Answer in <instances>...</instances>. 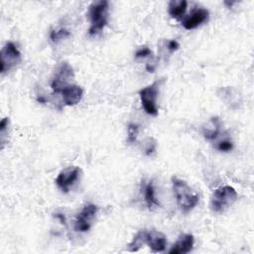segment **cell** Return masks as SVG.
<instances>
[{"label":"cell","instance_id":"cell-1","mask_svg":"<svg viewBox=\"0 0 254 254\" xmlns=\"http://www.w3.org/2000/svg\"><path fill=\"white\" fill-rule=\"evenodd\" d=\"M172 186L176 201L183 212L188 213L197 205L198 193L186 181L174 176L172 177Z\"/></svg>","mask_w":254,"mask_h":254},{"label":"cell","instance_id":"cell-2","mask_svg":"<svg viewBox=\"0 0 254 254\" xmlns=\"http://www.w3.org/2000/svg\"><path fill=\"white\" fill-rule=\"evenodd\" d=\"M90 26L88 34L96 36L106 27L109 19V3L106 0L92 2L88 8Z\"/></svg>","mask_w":254,"mask_h":254},{"label":"cell","instance_id":"cell-3","mask_svg":"<svg viewBox=\"0 0 254 254\" xmlns=\"http://www.w3.org/2000/svg\"><path fill=\"white\" fill-rule=\"evenodd\" d=\"M237 199V191L230 186L215 189L210 197V208L215 213H223Z\"/></svg>","mask_w":254,"mask_h":254},{"label":"cell","instance_id":"cell-4","mask_svg":"<svg viewBox=\"0 0 254 254\" xmlns=\"http://www.w3.org/2000/svg\"><path fill=\"white\" fill-rule=\"evenodd\" d=\"M160 80H156L153 83L141 88L139 90V97L141 100L144 111L151 116L158 115L157 99L160 90Z\"/></svg>","mask_w":254,"mask_h":254},{"label":"cell","instance_id":"cell-5","mask_svg":"<svg viewBox=\"0 0 254 254\" xmlns=\"http://www.w3.org/2000/svg\"><path fill=\"white\" fill-rule=\"evenodd\" d=\"M22 61L21 52L13 42H7L0 52V72L2 74L10 71Z\"/></svg>","mask_w":254,"mask_h":254},{"label":"cell","instance_id":"cell-6","mask_svg":"<svg viewBox=\"0 0 254 254\" xmlns=\"http://www.w3.org/2000/svg\"><path fill=\"white\" fill-rule=\"evenodd\" d=\"M74 77L72 66L67 62H62L57 66L54 76L52 78L51 87L55 93H62V91L70 85V81Z\"/></svg>","mask_w":254,"mask_h":254},{"label":"cell","instance_id":"cell-7","mask_svg":"<svg viewBox=\"0 0 254 254\" xmlns=\"http://www.w3.org/2000/svg\"><path fill=\"white\" fill-rule=\"evenodd\" d=\"M80 173H81L80 168L76 166H70V167L64 168L58 174L55 180V183L63 192L67 193L70 188L78 180Z\"/></svg>","mask_w":254,"mask_h":254},{"label":"cell","instance_id":"cell-8","mask_svg":"<svg viewBox=\"0 0 254 254\" xmlns=\"http://www.w3.org/2000/svg\"><path fill=\"white\" fill-rule=\"evenodd\" d=\"M98 211V206L94 203H86L80 212L77 214L74 221V230L77 232H87L92 224L96 213Z\"/></svg>","mask_w":254,"mask_h":254},{"label":"cell","instance_id":"cell-9","mask_svg":"<svg viewBox=\"0 0 254 254\" xmlns=\"http://www.w3.org/2000/svg\"><path fill=\"white\" fill-rule=\"evenodd\" d=\"M218 97L231 109H238L242 105L240 92L232 86H221L217 90Z\"/></svg>","mask_w":254,"mask_h":254},{"label":"cell","instance_id":"cell-10","mask_svg":"<svg viewBox=\"0 0 254 254\" xmlns=\"http://www.w3.org/2000/svg\"><path fill=\"white\" fill-rule=\"evenodd\" d=\"M209 19V11L205 8H197L193 10L189 16L182 20V26L186 30H193L207 22Z\"/></svg>","mask_w":254,"mask_h":254},{"label":"cell","instance_id":"cell-11","mask_svg":"<svg viewBox=\"0 0 254 254\" xmlns=\"http://www.w3.org/2000/svg\"><path fill=\"white\" fill-rule=\"evenodd\" d=\"M145 243L150 247V249L153 252L159 253V252L165 251L167 246V239H166V236L158 230L146 229Z\"/></svg>","mask_w":254,"mask_h":254},{"label":"cell","instance_id":"cell-12","mask_svg":"<svg viewBox=\"0 0 254 254\" xmlns=\"http://www.w3.org/2000/svg\"><path fill=\"white\" fill-rule=\"evenodd\" d=\"M194 245V237L190 233L182 234L177 242L169 250L170 254H187L190 253Z\"/></svg>","mask_w":254,"mask_h":254},{"label":"cell","instance_id":"cell-13","mask_svg":"<svg viewBox=\"0 0 254 254\" xmlns=\"http://www.w3.org/2000/svg\"><path fill=\"white\" fill-rule=\"evenodd\" d=\"M62 98L65 105L73 106L77 104L83 96V89L76 84H70L62 91Z\"/></svg>","mask_w":254,"mask_h":254},{"label":"cell","instance_id":"cell-14","mask_svg":"<svg viewBox=\"0 0 254 254\" xmlns=\"http://www.w3.org/2000/svg\"><path fill=\"white\" fill-rule=\"evenodd\" d=\"M220 127H221V122L217 116H213L209 118L201 126L203 137L208 141L215 140L220 133Z\"/></svg>","mask_w":254,"mask_h":254},{"label":"cell","instance_id":"cell-15","mask_svg":"<svg viewBox=\"0 0 254 254\" xmlns=\"http://www.w3.org/2000/svg\"><path fill=\"white\" fill-rule=\"evenodd\" d=\"M144 193V201L149 210L153 211L160 207V202L156 196V190L153 181H149L143 188Z\"/></svg>","mask_w":254,"mask_h":254},{"label":"cell","instance_id":"cell-16","mask_svg":"<svg viewBox=\"0 0 254 254\" xmlns=\"http://www.w3.org/2000/svg\"><path fill=\"white\" fill-rule=\"evenodd\" d=\"M187 8L188 2L186 0H171L168 5V12L172 18L181 20L185 16Z\"/></svg>","mask_w":254,"mask_h":254},{"label":"cell","instance_id":"cell-17","mask_svg":"<svg viewBox=\"0 0 254 254\" xmlns=\"http://www.w3.org/2000/svg\"><path fill=\"white\" fill-rule=\"evenodd\" d=\"M145 232L146 229H142L137 232V234L134 236L132 241L128 244V250L130 252H136L138 251L141 247H143L145 243Z\"/></svg>","mask_w":254,"mask_h":254},{"label":"cell","instance_id":"cell-18","mask_svg":"<svg viewBox=\"0 0 254 254\" xmlns=\"http://www.w3.org/2000/svg\"><path fill=\"white\" fill-rule=\"evenodd\" d=\"M9 124L10 120L9 117H3L0 122V144L1 149H4V146L8 140V132H9Z\"/></svg>","mask_w":254,"mask_h":254},{"label":"cell","instance_id":"cell-19","mask_svg":"<svg viewBox=\"0 0 254 254\" xmlns=\"http://www.w3.org/2000/svg\"><path fill=\"white\" fill-rule=\"evenodd\" d=\"M70 33L68 32V30L64 29V28H60L57 30H52L50 33V39L52 40V42L54 43H58L67 37H69Z\"/></svg>","mask_w":254,"mask_h":254},{"label":"cell","instance_id":"cell-20","mask_svg":"<svg viewBox=\"0 0 254 254\" xmlns=\"http://www.w3.org/2000/svg\"><path fill=\"white\" fill-rule=\"evenodd\" d=\"M139 134V125L136 123H130L127 127V141L132 144L135 143Z\"/></svg>","mask_w":254,"mask_h":254},{"label":"cell","instance_id":"cell-21","mask_svg":"<svg viewBox=\"0 0 254 254\" xmlns=\"http://www.w3.org/2000/svg\"><path fill=\"white\" fill-rule=\"evenodd\" d=\"M215 148L220 151V152H223V153H226V152H230L232 149H233V142L231 140H228V139H224V140H221L219 141Z\"/></svg>","mask_w":254,"mask_h":254},{"label":"cell","instance_id":"cell-22","mask_svg":"<svg viewBox=\"0 0 254 254\" xmlns=\"http://www.w3.org/2000/svg\"><path fill=\"white\" fill-rule=\"evenodd\" d=\"M157 148V142L153 138H148L146 142V147H145V154L147 156H152Z\"/></svg>","mask_w":254,"mask_h":254},{"label":"cell","instance_id":"cell-23","mask_svg":"<svg viewBox=\"0 0 254 254\" xmlns=\"http://www.w3.org/2000/svg\"><path fill=\"white\" fill-rule=\"evenodd\" d=\"M152 51L148 47H142L135 53V59H145L152 56Z\"/></svg>","mask_w":254,"mask_h":254},{"label":"cell","instance_id":"cell-24","mask_svg":"<svg viewBox=\"0 0 254 254\" xmlns=\"http://www.w3.org/2000/svg\"><path fill=\"white\" fill-rule=\"evenodd\" d=\"M167 48H168V50H169L171 53H174V52H176V51L179 50L180 44H179V42H178L177 40H170V41L168 42Z\"/></svg>","mask_w":254,"mask_h":254},{"label":"cell","instance_id":"cell-25","mask_svg":"<svg viewBox=\"0 0 254 254\" xmlns=\"http://www.w3.org/2000/svg\"><path fill=\"white\" fill-rule=\"evenodd\" d=\"M56 216H57L58 218H60V220L62 221V223H64V222H65V218H64V216L63 214H61V213H57V214H56Z\"/></svg>","mask_w":254,"mask_h":254}]
</instances>
